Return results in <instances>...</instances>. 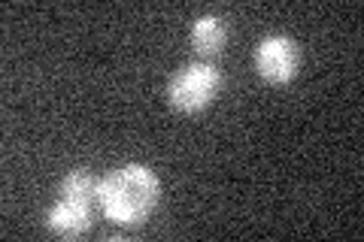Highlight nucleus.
<instances>
[{
    "label": "nucleus",
    "mask_w": 364,
    "mask_h": 242,
    "mask_svg": "<svg viewBox=\"0 0 364 242\" xmlns=\"http://www.w3.org/2000/svg\"><path fill=\"white\" fill-rule=\"evenodd\" d=\"M219 91H222L219 67L210 61H195V64L179 67V70L170 76L167 103H170V109L179 115H198L207 106H213Z\"/></svg>",
    "instance_id": "obj_2"
},
{
    "label": "nucleus",
    "mask_w": 364,
    "mask_h": 242,
    "mask_svg": "<svg viewBox=\"0 0 364 242\" xmlns=\"http://www.w3.org/2000/svg\"><path fill=\"white\" fill-rule=\"evenodd\" d=\"M228 43V25L222 16L203 13L191 21V49L203 57H213L222 52V45Z\"/></svg>",
    "instance_id": "obj_5"
},
{
    "label": "nucleus",
    "mask_w": 364,
    "mask_h": 242,
    "mask_svg": "<svg viewBox=\"0 0 364 242\" xmlns=\"http://www.w3.org/2000/svg\"><path fill=\"white\" fill-rule=\"evenodd\" d=\"M161 200V179L146 164H124L107 172L97 188V203L112 224L136 227Z\"/></svg>",
    "instance_id": "obj_1"
},
{
    "label": "nucleus",
    "mask_w": 364,
    "mask_h": 242,
    "mask_svg": "<svg viewBox=\"0 0 364 242\" xmlns=\"http://www.w3.org/2000/svg\"><path fill=\"white\" fill-rule=\"evenodd\" d=\"M97 188L100 179L91 170H70L61 179L58 194L61 197H73V200H85V203H97Z\"/></svg>",
    "instance_id": "obj_6"
},
{
    "label": "nucleus",
    "mask_w": 364,
    "mask_h": 242,
    "mask_svg": "<svg viewBox=\"0 0 364 242\" xmlns=\"http://www.w3.org/2000/svg\"><path fill=\"white\" fill-rule=\"evenodd\" d=\"M301 70V49L286 33H267L255 45V73L267 85H289Z\"/></svg>",
    "instance_id": "obj_3"
},
{
    "label": "nucleus",
    "mask_w": 364,
    "mask_h": 242,
    "mask_svg": "<svg viewBox=\"0 0 364 242\" xmlns=\"http://www.w3.org/2000/svg\"><path fill=\"white\" fill-rule=\"evenodd\" d=\"M91 209H95V203L58 197L46 212V227H49V233L61 239H79L91 227Z\"/></svg>",
    "instance_id": "obj_4"
}]
</instances>
